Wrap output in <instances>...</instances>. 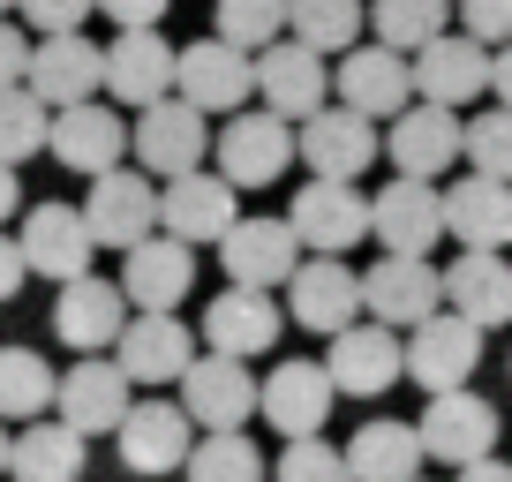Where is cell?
<instances>
[{"mask_svg": "<svg viewBox=\"0 0 512 482\" xmlns=\"http://www.w3.org/2000/svg\"><path fill=\"white\" fill-rule=\"evenodd\" d=\"M219 264H226V287L272 294V287H287V272L302 264V241H294L287 219H234L219 234Z\"/></svg>", "mask_w": 512, "mask_h": 482, "instance_id": "obj_17", "label": "cell"}, {"mask_svg": "<svg viewBox=\"0 0 512 482\" xmlns=\"http://www.w3.org/2000/svg\"><path fill=\"white\" fill-rule=\"evenodd\" d=\"M174 385H181V415H189L196 430H241V422L256 415V377L234 354H189V370H181Z\"/></svg>", "mask_w": 512, "mask_h": 482, "instance_id": "obj_11", "label": "cell"}, {"mask_svg": "<svg viewBox=\"0 0 512 482\" xmlns=\"http://www.w3.org/2000/svg\"><path fill=\"white\" fill-rule=\"evenodd\" d=\"M113 437H121V467H136V475H181V460L196 445V422L174 400H128Z\"/></svg>", "mask_w": 512, "mask_h": 482, "instance_id": "obj_20", "label": "cell"}, {"mask_svg": "<svg viewBox=\"0 0 512 482\" xmlns=\"http://www.w3.org/2000/svg\"><path fill=\"white\" fill-rule=\"evenodd\" d=\"M16 204H23V181H16V166H0V226L16 219Z\"/></svg>", "mask_w": 512, "mask_h": 482, "instance_id": "obj_50", "label": "cell"}, {"mask_svg": "<svg viewBox=\"0 0 512 482\" xmlns=\"http://www.w3.org/2000/svg\"><path fill=\"white\" fill-rule=\"evenodd\" d=\"M377 151L400 166L407 181H445L460 166V113L452 106H430V98H407L392 113V129L377 136Z\"/></svg>", "mask_w": 512, "mask_h": 482, "instance_id": "obj_3", "label": "cell"}, {"mask_svg": "<svg viewBox=\"0 0 512 482\" xmlns=\"http://www.w3.org/2000/svg\"><path fill=\"white\" fill-rule=\"evenodd\" d=\"M407 83H415V98H430V106H452V113H460L467 98L490 91V46H475L467 31H437L430 46L407 53Z\"/></svg>", "mask_w": 512, "mask_h": 482, "instance_id": "obj_10", "label": "cell"}, {"mask_svg": "<svg viewBox=\"0 0 512 482\" xmlns=\"http://www.w3.org/2000/svg\"><path fill=\"white\" fill-rule=\"evenodd\" d=\"M181 467H189V482H264V452L241 430H204Z\"/></svg>", "mask_w": 512, "mask_h": 482, "instance_id": "obj_37", "label": "cell"}, {"mask_svg": "<svg viewBox=\"0 0 512 482\" xmlns=\"http://www.w3.org/2000/svg\"><path fill=\"white\" fill-rule=\"evenodd\" d=\"M174 98H189L196 113H234V106H249V53L226 46V38L174 46Z\"/></svg>", "mask_w": 512, "mask_h": 482, "instance_id": "obj_23", "label": "cell"}, {"mask_svg": "<svg viewBox=\"0 0 512 482\" xmlns=\"http://www.w3.org/2000/svg\"><path fill=\"white\" fill-rule=\"evenodd\" d=\"M0 475H8V430H0Z\"/></svg>", "mask_w": 512, "mask_h": 482, "instance_id": "obj_51", "label": "cell"}, {"mask_svg": "<svg viewBox=\"0 0 512 482\" xmlns=\"http://www.w3.org/2000/svg\"><path fill=\"white\" fill-rule=\"evenodd\" d=\"M272 482H347V460L324 437H287V452L272 460Z\"/></svg>", "mask_w": 512, "mask_h": 482, "instance_id": "obj_42", "label": "cell"}, {"mask_svg": "<svg viewBox=\"0 0 512 482\" xmlns=\"http://www.w3.org/2000/svg\"><path fill=\"white\" fill-rule=\"evenodd\" d=\"M16 16L31 23L38 38H53V31H83V16H91V0H16Z\"/></svg>", "mask_w": 512, "mask_h": 482, "instance_id": "obj_44", "label": "cell"}, {"mask_svg": "<svg viewBox=\"0 0 512 482\" xmlns=\"http://www.w3.org/2000/svg\"><path fill=\"white\" fill-rule=\"evenodd\" d=\"M249 91L264 98V113H279V121H302V113L324 106V91H332V68H324V53L294 46V38H272L264 53H249Z\"/></svg>", "mask_w": 512, "mask_h": 482, "instance_id": "obj_9", "label": "cell"}, {"mask_svg": "<svg viewBox=\"0 0 512 482\" xmlns=\"http://www.w3.org/2000/svg\"><path fill=\"white\" fill-rule=\"evenodd\" d=\"M8 8H16V0H0V16H8Z\"/></svg>", "mask_w": 512, "mask_h": 482, "instance_id": "obj_52", "label": "cell"}, {"mask_svg": "<svg viewBox=\"0 0 512 482\" xmlns=\"http://www.w3.org/2000/svg\"><path fill=\"white\" fill-rule=\"evenodd\" d=\"M354 287H362V309L377 324L407 332V324H422L437 309V264L430 257H377L369 272H354Z\"/></svg>", "mask_w": 512, "mask_h": 482, "instance_id": "obj_27", "label": "cell"}, {"mask_svg": "<svg viewBox=\"0 0 512 482\" xmlns=\"http://www.w3.org/2000/svg\"><path fill=\"white\" fill-rule=\"evenodd\" d=\"M324 377H332V392H347V400H384V392L400 385V332L377 317H354L332 332V347H324Z\"/></svg>", "mask_w": 512, "mask_h": 482, "instance_id": "obj_8", "label": "cell"}, {"mask_svg": "<svg viewBox=\"0 0 512 482\" xmlns=\"http://www.w3.org/2000/svg\"><path fill=\"white\" fill-rule=\"evenodd\" d=\"M452 16L475 46H505L512 38V0H452Z\"/></svg>", "mask_w": 512, "mask_h": 482, "instance_id": "obj_43", "label": "cell"}, {"mask_svg": "<svg viewBox=\"0 0 512 482\" xmlns=\"http://www.w3.org/2000/svg\"><path fill=\"white\" fill-rule=\"evenodd\" d=\"M113 287H121V302H136V309H174V302H189V287H196V249L174 241V234L128 241Z\"/></svg>", "mask_w": 512, "mask_h": 482, "instance_id": "obj_18", "label": "cell"}, {"mask_svg": "<svg viewBox=\"0 0 512 482\" xmlns=\"http://www.w3.org/2000/svg\"><path fill=\"white\" fill-rule=\"evenodd\" d=\"M98 91H113V106H151L174 91V46L159 31H113V46H98Z\"/></svg>", "mask_w": 512, "mask_h": 482, "instance_id": "obj_21", "label": "cell"}, {"mask_svg": "<svg viewBox=\"0 0 512 482\" xmlns=\"http://www.w3.org/2000/svg\"><path fill=\"white\" fill-rule=\"evenodd\" d=\"M287 38L309 53H347L362 38V0H287Z\"/></svg>", "mask_w": 512, "mask_h": 482, "instance_id": "obj_36", "label": "cell"}, {"mask_svg": "<svg viewBox=\"0 0 512 482\" xmlns=\"http://www.w3.org/2000/svg\"><path fill=\"white\" fill-rule=\"evenodd\" d=\"M46 121H53V106H38L23 83H8V91H0V166L38 159V151H46Z\"/></svg>", "mask_w": 512, "mask_h": 482, "instance_id": "obj_40", "label": "cell"}, {"mask_svg": "<svg viewBox=\"0 0 512 482\" xmlns=\"http://www.w3.org/2000/svg\"><path fill=\"white\" fill-rule=\"evenodd\" d=\"M46 151L68 166V174H106V166H121L128 151V113L106 106V98H76V106H53L46 121Z\"/></svg>", "mask_w": 512, "mask_h": 482, "instance_id": "obj_7", "label": "cell"}, {"mask_svg": "<svg viewBox=\"0 0 512 482\" xmlns=\"http://www.w3.org/2000/svg\"><path fill=\"white\" fill-rule=\"evenodd\" d=\"M287 317L302 332H324L332 339L339 324L362 317V287H354V264L347 257H302L287 272Z\"/></svg>", "mask_w": 512, "mask_h": 482, "instance_id": "obj_24", "label": "cell"}, {"mask_svg": "<svg viewBox=\"0 0 512 482\" xmlns=\"http://www.w3.org/2000/svg\"><path fill=\"white\" fill-rule=\"evenodd\" d=\"M294 151L309 159L317 181H362L377 166V121H362L354 106H317V113H302Z\"/></svg>", "mask_w": 512, "mask_h": 482, "instance_id": "obj_15", "label": "cell"}, {"mask_svg": "<svg viewBox=\"0 0 512 482\" xmlns=\"http://www.w3.org/2000/svg\"><path fill=\"white\" fill-rule=\"evenodd\" d=\"M189 324L174 317V309H136V317H121V332H113V362H121L128 385H174L181 370H189Z\"/></svg>", "mask_w": 512, "mask_h": 482, "instance_id": "obj_14", "label": "cell"}, {"mask_svg": "<svg viewBox=\"0 0 512 482\" xmlns=\"http://www.w3.org/2000/svg\"><path fill=\"white\" fill-rule=\"evenodd\" d=\"M460 482H512V460L482 452V460H467V467H460Z\"/></svg>", "mask_w": 512, "mask_h": 482, "instance_id": "obj_49", "label": "cell"}, {"mask_svg": "<svg viewBox=\"0 0 512 482\" xmlns=\"http://www.w3.org/2000/svg\"><path fill=\"white\" fill-rule=\"evenodd\" d=\"M460 159L475 166V174H490V181H512V113L505 106L460 121Z\"/></svg>", "mask_w": 512, "mask_h": 482, "instance_id": "obj_41", "label": "cell"}, {"mask_svg": "<svg viewBox=\"0 0 512 482\" xmlns=\"http://www.w3.org/2000/svg\"><path fill=\"white\" fill-rule=\"evenodd\" d=\"M211 113H196L189 98H151V106H136V121H128V151H136V174L151 181H174L189 174V166H204L211 151V129H204Z\"/></svg>", "mask_w": 512, "mask_h": 482, "instance_id": "obj_1", "label": "cell"}, {"mask_svg": "<svg viewBox=\"0 0 512 482\" xmlns=\"http://www.w3.org/2000/svg\"><path fill=\"white\" fill-rule=\"evenodd\" d=\"M332 377H324V362H279L264 385H256V415L272 422L279 437H317L324 422H332Z\"/></svg>", "mask_w": 512, "mask_h": 482, "instance_id": "obj_26", "label": "cell"}, {"mask_svg": "<svg viewBox=\"0 0 512 482\" xmlns=\"http://www.w3.org/2000/svg\"><path fill=\"white\" fill-rule=\"evenodd\" d=\"M23 249H16V234H0V302H16V287H23Z\"/></svg>", "mask_w": 512, "mask_h": 482, "instance_id": "obj_47", "label": "cell"}, {"mask_svg": "<svg viewBox=\"0 0 512 482\" xmlns=\"http://www.w3.org/2000/svg\"><path fill=\"white\" fill-rule=\"evenodd\" d=\"M437 204H445V234L460 249H505L512 241V181L467 174L452 189H437Z\"/></svg>", "mask_w": 512, "mask_h": 482, "instance_id": "obj_31", "label": "cell"}, {"mask_svg": "<svg viewBox=\"0 0 512 482\" xmlns=\"http://www.w3.org/2000/svg\"><path fill=\"white\" fill-rule=\"evenodd\" d=\"M490 91H497V106L512 113V38H505V46L490 53Z\"/></svg>", "mask_w": 512, "mask_h": 482, "instance_id": "obj_48", "label": "cell"}, {"mask_svg": "<svg viewBox=\"0 0 512 482\" xmlns=\"http://www.w3.org/2000/svg\"><path fill=\"white\" fill-rule=\"evenodd\" d=\"M53 407V362L38 347H0V422H38Z\"/></svg>", "mask_w": 512, "mask_h": 482, "instance_id": "obj_35", "label": "cell"}, {"mask_svg": "<svg viewBox=\"0 0 512 482\" xmlns=\"http://www.w3.org/2000/svg\"><path fill=\"white\" fill-rule=\"evenodd\" d=\"M83 226H91V249H128V241L159 234V189L136 166H106L91 174V196H83Z\"/></svg>", "mask_w": 512, "mask_h": 482, "instance_id": "obj_4", "label": "cell"}, {"mask_svg": "<svg viewBox=\"0 0 512 482\" xmlns=\"http://www.w3.org/2000/svg\"><path fill=\"white\" fill-rule=\"evenodd\" d=\"M98 16H113V31H159L166 0H91Z\"/></svg>", "mask_w": 512, "mask_h": 482, "instance_id": "obj_45", "label": "cell"}, {"mask_svg": "<svg viewBox=\"0 0 512 482\" xmlns=\"http://www.w3.org/2000/svg\"><path fill=\"white\" fill-rule=\"evenodd\" d=\"M369 23H377V46L415 53L452 23V0H369Z\"/></svg>", "mask_w": 512, "mask_h": 482, "instance_id": "obj_38", "label": "cell"}, {"mask_svg": "<svg viewBox=\"0 0 512 482\" xmlns=\"http://www.w3.org/2000/svg\"><path fill=\"white\" fill-rule=\"evenodd\" d=\"M437 309H452L475 332H497L512 324V264L497 249H460V257L437 272Z\"/></svg>", "mask_w": 512, "mask_h": 482, "instance_id": "obj_12", "label": "cell"}, {"mask_svg": "<svg viewBox=\"0 0 512 482\" xmlns=\"http://www.w3.org/2000/svg\"><path fill=\"white\" fill-rule=\"evenodd\" d=\"M369 234L384 241V257H430L445 241V204H437V181H384L369 196Z\"/></svg>", "mask_w": 512, "mask_h": 482, "instance_id": "obj_13", "label": "cell"}, {"mask_svg": "<svg viewBox=\"0 0 512 482\" xmlns=\"http://www.w3.org/2000/svg\"><path fill=\"white\" fill-rule=\"evenodd\" d=\"M332 91H339V106H354L362 121H392V113L415 98V83H407V53H392V46H377V38H354L347 53H339V68H332Z\"/></svg>", "mask_w": 512, "mask_h": 482, "instance_id": "obj_19", "label": "cell"}, {"mask_svg": "<svg viewBox=\"0 0 512 482\" xmlns=\"http://www.w3.org/2000/svg\"><path fill=\"white\" fill-rule=\"evenodd\" d=\"M415 445H422V460H437V467H467V460H482V452H497V407L482 400V392H467V385L430 392V415L415 422Z\"/></svg>", "mask_w": 512, "mask_h": 482, "instance_id": "obj_6", "label": "cell"}, {"mask_svg": "<svg viewBox=\"0 0 512 482\" xmlns=\"http://www.w3.org/2000/svg\"><path fill=\"white\" fill-rule=\"evenodd\" d=\"M53 415L76 437H98L128 415V377L121 362H68V377H53Z\"/></svg>", "mask_w": 512, "mask_h": 482, "instance_id": "obj_30", "label": "cell"}, {"mask_svg": "<svg viewBox=\"0 0 512 482\" xmlns=\"http://www.w3.org/2000/svg\"><path fill=\"white\" fill-rule=\"evenodd\" d=\"M287 226H294V241L317 249V257H347L354 241L369 234V196L354 189V181H317V174H309L302 189H294Z\"/></svg>", "mask_w": 512, "mask_h": 482, "instance_id": "obj_16", "label": "cell"}, {"mask_svg": "<svg viewBox=\"0 0 512 482\" xmlns=\"http://www.w3.org/2000/svg\"><path fill=\"white\" fill-rule=\"evenodd\" d=\"M121 317H128V302H121V287H113V279H98V272L61 279L53 332H61L76 354H106V347H113V332H121Z\"/></svg>", "mask_w": 512, "mask_h": 482, "instance_id": "obj_32", "label": "cell"}, {"mask_svg": "<svg viewBox=\"0 0 512 482\" xmlns=\"http://www.w3.org/2000/svg\"><path fill=\"white\" fill-rule=\"evenodd\" d=\"M91 437H76L68 422H23L8 437V475L16 482H83Z\"/></svg>", "mask_w": 512, "mask_h": 482, "instance_id": "obj_33", "label": "cell"}, {"mask_svg": "<svg viewBox=\"0 0 512 482\" xmlns=\"http://www.w3.org/2000/svg\"><path fill=\"white\" fill-rule=\"evenodd\" d=\"M211 159H219V181H234V189H272V181L294 166V129L279 113H264V106L256 113L234 106V121L211 136Z\"/></svg>", "mask_w": 512, "mask_h": 482, "instance_id": "obj_2", "label": "cell"}, {"mask_svg": "<svg viewBox=\"0 0 512 482\" xmlns=\"http://www.w3.org/2000/svg\"><path fill=\"white\" fill-rule=\"evenodd\" d=\"M339 460H347V482H415L422 475L415 422H362Z\"/></svg>", "mask_w": 512, "mask_h": 482, "instance_id": "obj_34", "label": "cell"}, {"mask_svg": "<svg viewBox=\"0 0 512 482\" xmlns=\"http://www.w3.org/2000/svg\"><path fill=\"white\" fill-rule=\"evenodd\" d=\"M16 249H23V272L53 279V287L91 272V226H83L76 204H31L16 226Z\"/></svg>", "mask_w": 512, "mask_h": 482, "instance_id": "obj_22", "label": "cell"}, {"mask_svg": "<svg viewBox=\"0 0 512 482\" xmlns=\"http://www.w3.org/2000/svg\"><path fill=\"white\" fill-rule=\"evenodd\" d=\"M211 16H219L211 38H226L241 53H264L272 38H287V0H211Z\"/></svg>", "mask_w": 512, "mask_h": 482, "instance_id": "obj_39", "label": "cell"}, {"mask_svg": "<svg viewBox=\"0 0 512 482\" xmlns=\"http://www.w3.org/2000/svg\"><path fill=\"white\" fill-rule=\"evenodd\" d=\"M415 482H422V475H415Z\"/></svg>", "mask_w": 512, "mask_h": 482, "instance_id": "obj_53", "label": "cell"}, {"mask_svg": "<svg viewBox=\"0 0 512 482\" xmlns=\"http://www.w3.org/2000/svg\"><path fill=\"white\" fill-rule=\"evenodd\" d=\"M279 332H287V309H279L272 294H256V287H226L219 302L204 309V347L211 354H234V362L272 354Z\"/></svg>", "mask_w": 512, "mask_h": 482, "instance_id": "obj_29", "label": "cell"}, {"mask_svg": "<svg viewBox=\"0 0 512 482\" xmlns=\"http://www.w3.org/2000/svg\"><path fill=\"white\" fill-rule=\"evenodd\" d=\"M98 46L83 31H53L31 46V61H23V91L38 98V106H76V98H98Z\"/></svg>", "mask_w": 512, "mask_h": 482, "instance_id": "obj_28", "label": "cell"}, {"mask_svg": "<svg viewBox=\"0 0 512 482\" xmlns=\"http://www.w3.org/2000/svg\"><path fill=\"white\" fill-rule=\"evenodd\" d=\"M475 362H482V332H475V324H460L452 309H430V317L407 324V339H400V377H415L422 392L467 385Z\"/></svg>", "mask_w": 512, "mask_h": 482, "instance_id": "obj_5", "label": "cell"}, {"mask_svg": "<svg viewBox=\"0 0 512 482\" xmlns=\"http://www.w3.org/2000/svg\"><path fill=\"white\" fill-rule=\"evenodd\" d=\"M23 61H31V38L0 16V91H8V83H23Z\"/></svg>", "mask_w": 512, "mask_h": 482, "instance_id": "obj_46", "label": "cell"}, {"mask_svg": "<svg viewBox=\"0 0 512 482\" xmlns=\"http://www.w3.org/2000/svg\"><path fill=\"white\" fill-rule=\"evenodd\" d=\"M234 181H219V174H204V166H189V174H174L159 189V234H174V241H219L226 226L241 219V204H234Z\"/></svg>", "mask_w": 512, "mask_h": 482, "instance_id": "obj_25", "label": "cell"}]
</instances>
